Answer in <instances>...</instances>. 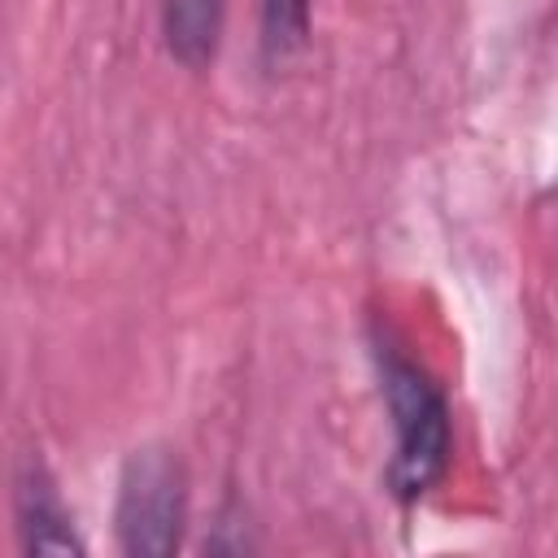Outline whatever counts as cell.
I'll return each instance as SVG.
<instances>
[{
    "instance_id": "obj_2",
    "label": "cell",
    "mask_w": 558,
    "mask_h": 558,
    "mask_svg": "<svg viewBox=\"0 0 558 558\" xmlns=\"http://www.w3.org/2000/svg\"><path fill=\"white\" fill-rule=\"evenodd\" d=\"M187 523V475L166 445H144L126 458L118 475L113 527L122 554L166 558L179 549Z\"/></svg>"
},
{
    "instance_id": "obj_3",
    "label": "cell",
    "mask_w": 558,
    "mask_h": 558,
    "mask_svg": "<svg viewBox=\"0 0 558 558\" xmlns=\"http://www.w3.org/2000/svg\"><path fill=\"white\" fill-rule=\"evenodd\" d=\"M13 519H17L22 549H31V554H83V541L74 532V514L61 501L57 480L39 462H26L13 480Z\"/></svg>"
},
{
    "instance_id": "obj_1",
    "label": "cell",
    "mask_w": 558,
    "mask_h": 558,
    "mask_svg": "<svg viewBox=\"0 0 558 558\" xmlns=\"http://www.w3.org/2000/svg\"><path fill=\"white\" fill-rule=\"evenodd\" d=\"M379 379H384V397H388V414H392V466H388V484L397 497L414 501L423 497L449 462V405L440 397V388L432 384V375L410 362L401 349L379 344Z\"/></svg>"
},
{
    "instance_id": "obj_5",
    "label": "cell",
    "mask_w": 558,
    "mask_h": 558,
    "mask_svg": "<svg viewBox=\"0 0 558 558\" xmlns=\"http://www.w3.org/2000/svg\"><path fill=\"white\" fill-rule=\"evenodd\" d=\"M310 22V0H262V48L270 61H283L301 48Z\"/></svg>"
},
{
    "instance_id": "obj_4",
    "label": "cell",
    "mask_w": 558,
    "mask_h": 558,
    "mask_svg": "<svg viewBox=\"0 0 558 558\" xmlns=\"http://www.w3.org/2000/svg\"><path fill=\"white\" fill-rule=\"evenodd\" d=\"M222 9L227 0H161L166 44L183 65L201 70L205 61H214L222 35Z\"/></svg>"
}]
</instances>
